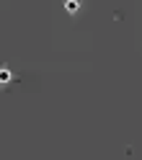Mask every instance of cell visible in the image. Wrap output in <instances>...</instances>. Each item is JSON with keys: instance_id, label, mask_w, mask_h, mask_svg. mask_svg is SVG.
<instances>
[{"instance_id": "obj_1", "label": "cell", "mask_w": 142, "mask_h": 160, "mask_svg": "<svg viewBox=\"0 0 142 160\" xmlns=\"http://www.w3.org/2000/svg\"><path fill=\"white\" fill-rule=\"evenodd\" d=\"M8 78H11V72H8V70L3 67V70H0V83H5V80H8Z\"/></svg>"}]
</instances>
